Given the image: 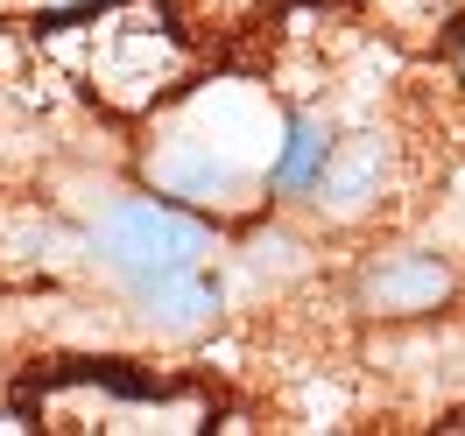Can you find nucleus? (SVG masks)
<instances>
[{
  "label": "nucleus",
  "mask_w": 465,
  "mask_h": 436,
  "mask_svg": "<svg viewBox=\"0 0 465 436\" xmlns=\"http://www.w3.org/2000/svg\"><path fill=\"white\" fill-rule=\"evenodd\" d=\"M282 141V113L247 78H204L170 92L148 120L142 176L148 190L191 204L204 218H247L268 198V162Z\"/></svg>",
  "instance_id": "1"
},
{
  "label": "nucleus",
  "mask_w": 465,
  "mask_h": 436,
  "mask_svg": "<svg viewBox=\"0 0 465 436\" xmlns=\"http://www.w3.org/2000/svg\"><path fill=\"white\" fill-rule=\"evenodd\" d=\"M85 254L120 289L148 282V275H176V267H204L212 261V218L191 204L163 198V190H127L114 198L85 233Z\"/></svg>",
  "instance_id": "2"
},
{
  "label": "nucleus",
  "mask_w": 465,
  "mask_h": 436,
  "mask_svg": "<svg viewBox=\"0 0 465 436\" xmlns=\"http://www.w3.org/2000/svg\"><path fill=\"white\" fill-rule=\"evenodd\" d=\"M183 35L170 22H148L127 0L99 7V50H92V85L114 99L120 113H155L176 85H183Z\"/></svg>",
  "instance_id": "3"
},
{
  "label": "nucleus",
  "mask_w": 465,
  "mask_h": 436,
  "mask_svg": "<svg viewBox=\"0 0 465 436\" xmlns=\"http://www.w3.org/2000/svg\"><path fill=\"white\" fill-rule=\"evenodd\" d=\"M352 303L381 324H423L459 303V267L437 247H388L352 275Z\"/></svg>",
  "instance_id": "4"
},
{
  "label": "nucleus",
  "mask_w": 465,
  "mask_h": 436,
  "mask_svg": "<svg viewBox=\"0 0 465 436\" xmlns=\"http://www.w3.org/2000/svg\"><path fill=\"white\" fill-rule=\"evenodd\" d=\"M388 176H395V141L381 134V127H360V134H339L331 148V170L318 183V211L331 226H352V218H367L381 198H388Z\"/></svg>",
  "instance_id": "5"
},
{
  "label": "nucleus",
  "mask_w": 465,
  "mask_h": 436,
  "mask_svg": "<svg viewBox=\"0 0 465 436\" xmlns=\"http://www.w3.org/2000/svg\"><path fill=\"white\" fill-rule=\"evenodd\" d=\"M127 310L134 324H148L155 338H204L219 310H226V296L219 282L204 275V267H176V275H148V282H127Z\"/></svg>",
  "instance_id": "6"
},
{
  "label": "nucleus",
  "mask_w": 465,
  "mask_h": 436,
  "mask_svg": "<svg viewBox=\"0 0 465 436\" xmlns=\"http://www.w3.org/2000/svg\"><path fill=\"white\" fill-rule=\"evenodd\" d=\"M331 148H339V127L324 113H303V106L282 113V141H275V162H268V198H318Z\"/></svg>",
  "instance_id": "7"
},
{
  "label": "nucleus",
  "mask_w": 465,
  "mask_h": 436,
  "mask_svg": "<svg viewBox=\"0 0 465 436\" xmlns=\"http://www.w3.org/2000/svg\"><path fill=\"white\" fill-rule=\"evenodd\" d=\"M0 7L29 15L35 29H64V22H85V15H99V7H114V0H0Z\"/></svg>",
  "instance_id": "8"
},
{
  "label": "nucleus",
  "mask_w": 465,
  "mask_h": 436,
  "mask_svg": "<svg viewBox=\"0 0 465 436\" xmlns=\"http://www.w3.org/2000/svg\"><path fill=\"white\" fill-rule=\"evenodd\" d=\"M444 63H451V85H459V106H465V29H451V50H444Z\"/></svg>",
  "instance_id": "9"
}]
</instances>
